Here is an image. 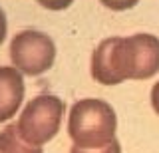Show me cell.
Returning <instances> with one entry per match:
<instances>
[{
	"instance_id": "1",
	"label": "cell",
	"mask_w": 159,
	"mask_h": 153,
	"mask_svg": "<svg viewBox=\"0 0 159 153\" xmlns=\"http://www.w3.org/2000/svg\"><path fill=\"white\" fill-rule=\"evenodd\" d=\"M117 115L107 101L84 97L76 101L68 115V135L82 149H98L116 139Z\"/></svg>"
},
{
	"instance_id": "2",
	"label": "cell",
	"mask_w": 159,
	"mask_h": 153,
	"mask_svg": "<svg viewBox=\"0 0 159 153\" xmlns=\"http://www.w3.org/2000/svg\"><path fill=\"white\" fill-rule=\"evenodd\" d=\"M64 111H66V103L62 97L52 93H40L32 97L20 111L18 121L14 123L16 133L30 145L42 147L60 131Z\"/></svg>"
},
{
	"instance_id": "3",
	"label": "cell",
	"mask_w": 159,
	"mask_h": 153,
	"mask_svg": "<svg viewBox=\"0 0 159 153\" xmlns=\"http://www.w3.org/2000/svg\"><path fill=\"white\" fill-rule=\"evenodd\" d=\"M10 60L22 76H40L54 66L56 44L44 32L22 30L10 40Z\"/></svg>"
},
{
	"instance_id": "4",
	"label": "cell",
	"mask_w": 159,
	"mask_h": 153,
	"mask_svg": "<svg viewBox=\"0 0 159 153\" xmlns=\"http://www.w3.org/2000/svg\"><path fill=\"white\" fill-rule=\"evenodd\" d=\"M123 66L127 80H149L159 72V38L139 32L123 38Z\"/></svg>"
},
{
	"instance_id": "5",
	"label": "cell",
	"mask_w": 159,
	"mask_h": 153,
	"mask_svg": "<svg viewBox=\"0 0 159 153\" xmlns=\"http://www.w3.org/2000/svg\"><path fill=\"white\" fill-rule=\"evenodd\" d=\"M121 36L106 38L98 44L92 54V78L102 86H117L125 82V66H123V52H121Z\"/></svg>"
},
{
	"instance_id": "6",
	"label": "cell",
	"mask_w": 159,
	"mask_h": 153,
	"mask_svg": "<svg viewBox=\"0 0 159 153\" xmlns=\"http://www.w3.org/2000/svg\"><path fill=\"white\" fill-rule=\"evenodd\" d=\"M24 100V78L14 66H0V121L16 115Z\"/></svg>"
},
{
	"instance_id": "7",
	"label": "cell",
	"mask_w": 159,
	"mask_h": 153,
	"mask_svg": "<svg viewBox=\"0 0 159 153\" xmlns=\"http://www.w3.org/2000/svg\"><path fill=\"white\" fill-rule=\"evenodd\" d=\"M0 153H44L42 147L30 145L16 133V125H8L0 131Z\"/></svg>"
},
{
	"instance_id": "8",
	"label": "cell",
	"mask_w": 159,
	"mask_h": 153,
	"mask_svg": "<svg viewBox=\"0 0 159 153\" xmlns=\"http://www.w3.org/2000/svg\"><path fill=\"white\" fill-rule=\"evenodd\" d=\"M70 153H121V145H119L117 139H113L111 143H107L103 147H98V149H82V147L74 145L70 149Z\"/></svg>"
},
{
	"instance_id": "9",
	"label": "cell",
	"mask_w": 159,
	"mask_h": 153,
	"mask_svg": "<svg viewBox=\"0 0 159 153\" xmlns=\"http://www.w3.org/2000/svg\"><path fill=\"white\" fill-rule=\"evenodd\" d=\"M106 8L109 10H116V12H123V10H129V8L137 6L139 0H99Z\"/></svg>"
},
{
	"instance_id": "10",
	"label": "cell",
	"mask_w": 159,
	"mask_h": 153,
	"mask_svg": "<svg viewBox=\"0 0 159 153\" xmlns=\"http://www.w3.org/2000/svg\"><path fill=\"white\" fill-rule=\"evenodd\" d=\"M36 2L42 8H46V10L58 12V10H66V8H70L74 0H36Z\"/></svg>"
},
{
	"instance_id": "11",
	"label": "cell",
	"mask_w": 159,
	"mask_h": 153,
	"mask_svg": "<svg viewBox=\"0 0 159 153\" xmlns=\"http://www.w3.org/2000/svg\"><path fill=\"white\" fill-rule=\"evenodd\" d=\"M6 34H8V20H6V14H4V10L0 8V44L4 42Z\"/></svg>"
},
{
	"instance_id": "12",
	"label": "cell",
	"mask_w": 159,
	"mask_h": 153,
	"mask_svg": "<svg viewBox=\"0 0 159 153\" xmlns=\"http://www.w3.org/2000/svg\"><path fill=\"white\" fill-rule=\"evenodd\" d=\"M151 106L155 110V113H159V82H155L151 88Z\"/></svg>"
}]
</instances>
